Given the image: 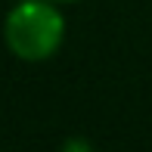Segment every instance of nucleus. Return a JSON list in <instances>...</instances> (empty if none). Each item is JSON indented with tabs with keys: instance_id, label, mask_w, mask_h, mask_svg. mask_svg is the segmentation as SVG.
I'll use <instances>...</instances> for the list:
<instances>
[{
	"instance_id": "obj_1",
	"label": "nucleus",
	"mask_w": 152,
	"mask_h": 152,
	"mask_svg": "<svg viewBox=\"0 0 152 152\" xmlns=\"http://www.w3.org/2000/svg\"><path fill=\"white\" fill-rule=\"evenodd\" d=\"M65 12L56 0H19L3 19V44L19 62H47L65 44Z\"/></svg>"
},
{
	"instance_id": "obj_2",
	"label": "nucleus",
	"mask_w": 152,
	"mask_h": 152,
	"mask_svg": "<svg viewBox=\"0 0 152 152\" xmlns=\"http://www.w3.org/2000/svg\"><path fill=\"white\" fill-rule=\"evenodd\" d=\"M59 152H96V149H90V143L81 140V137H72V140L62 143V149H59Z\"/></svg>"
},
{
	"instance_id": "obj_3",
	"label": "nucleus",
	"mask_w": 152,
	"mask_h": 152,
	"mask_svg": "<svg viewBox=\"0 0 152 152\" xmlns=\"http://www.w3.org/2000/svg\"><path fill=\"white\" fill-rule=\"evenodd\" d=\"M56 3H62V6H68V3H78V0H56Z\"/></svg>"
}]
</instances>
